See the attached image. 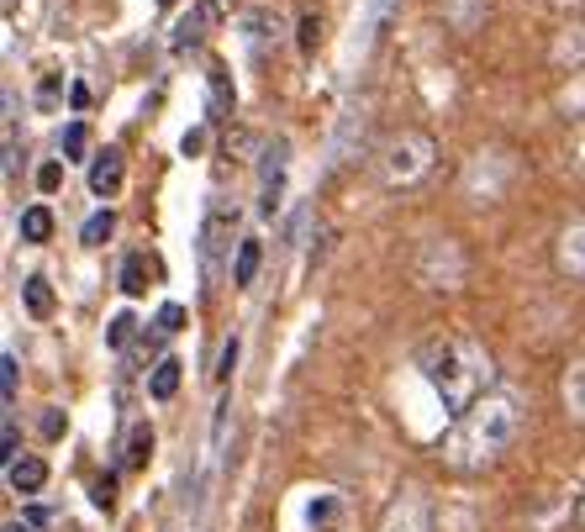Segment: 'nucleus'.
Returning <instances> with one entry per match:
<instances>
[{"label":"nucleus","mask_w":585,"mask_h":532,"mask_svg":"<svg viewBox=\"0 0 585 532\" xmlns=\"http://www.w3.org/2000/svg\"><path fill=\"white\" fill-rule=\"evenodd\" d=\"M416 374L427 380V390L443 401V412L459 422L475 401L490 395V380H496V363H490L486 343L464 338V333H443V338H427L416 348Z\"/></svg>","instance_id":"f257e3e1"},{"label":"nucleus","mask_w":585,"mask_h":532,"mask_svg":"<svg viewBox=\"0 0 585 532\" xmlns=\"http://www.w3.org/2000/svg\"><path fill=\"white\" fill-rule=\"evenodd\" d=\"M522 433V401L512 390H490L486 401H475L469 412L448 427L443 437V464L459 469V475H480L490 464L507 459V448Z\"/></svg>","instance_id":"f03ea898"},{"label":"nucleus","mask_w":585,"mask_h":532,"mask_svg":"<svg viewBox=\"0 0 585 532\" xmlns=\"http://www.w3.org/2000/svg\"><path fill=\"white\" fill-rule=\"evenodd\" d=\"M280 522L285 532H348V496L333 485H295Z\"/></svg>","instance_id":"7ed1b4c3"},{"label":"nucleus","mask_w":585,"mask_h":532,"mask_svg":"<svg viewBox=\"0 0 585 532\" xmlns=\"http://www.w3.org/2000/svg\"><path fill=\"white\" fill-rule=\"evenodd\" d=\"M433 138L427 132H396L386 148H380V180L390 191H412L416 180L433 174Z\"/></svg>","instance_id":"20e7f679"},{"label":"nucleus","mask_w":585,"mask_h":532,"mask_svg":"<svg viewBox=\"0 0 585 532\" xmlns=\"http://www.w3.org/2000/svg\"><path fill=\"white\" fill-rule=\"evenodd\" d=\"M380 532H433V507H427V496H422V490H401V496L390 501Z\"/></svg>","instance_id":"39448f33"},{"label":"nucleus","mask_w":585,"mask_h":532,"mask_svg":"<svg viewBox=\"0 0 585 532\" xmlns=\"http://www.w3.org/2000/svg\"><path fill=\"white\" fill-rule=\"evenodd\" d=\"M232 232H238V206H212L206 232H201V259H206V269H217V259L232 248Z\"/></svg>","instance_id":"423d86ee"},{"label":"nucleus","mask_w":585,"mask_h":532,"mask_svg":"<svg viewBox=\"0 0 585 532\" xmlns=\"http://www.w3.org/2000/svg\"><path fill=\"white\" fill-rule=\"evenodd\" d=\"M554 269L564 280H585V217L570 221L560 238H554Z\"/></svg>","instance_id":"0eeeda50"},{"label":"nucleus","mask_w":585,"mask_h":532,"mask_svg":"<svg viewBox=\"0 0 585 532\" xmlns=\"http://www.w3.org/2000/svg\"><path fill=\"white\" fill-rule=\"evenodd\" d=\"M285 153H291V148L274 143L264 153V170H259V211H264V217H274V206H280V191H285Z\"/></svg>","instance_id":"6e6552de"},{"label":"nucleus","mask_w":585,"mask_h":532,"mask_svg":"<svg viewBox=\"0 0 585 532\" xmlns=\"http://www.w3.org/2000/svg\"><path fill=\"white\" fill-rule=\"evenodd\" d=\"M6 485H11L17 496H37V490L48 485V464L37 459V454H22L17 464H6Z\"/></svg>","instance_id":"1a4fd4ad"},{"label":"nucleus","mask_w":585,"mask_h":532,"mask_svg":"<svg viewBox=\"0 0 585 532\" xmlns=\"http://www.w3.org/2000/svg\"><path fill=\"white\" fill-rule=\"evenodd\" d=\"M117 191H122V153L106 148V153H96V164H90V195L111 200Z\"/></svg>","instance_id":"9d476101"},{"label":"nucleus","mask_w":585,"mask_h":532,"mask_svg":"<svg viewBox=\"0 0 585 532\" xmlns=\"http://www.w3.org/2000/svg\"><path fill=\"white\" fill-rule=\"evenodd\" d=\"M560 395H564V412L575 416V422H585V359H570V369H564V380H560Z\"/></svg>","instance_id":"9b49d317"},{"label":"nucleus","mask_w":585,"mask_h":532,"mask_svg":"<svg viewBox=\"0 0 585 532\" xmlns=\"http://www.w3.org/2000/svg\"><path fill=\"white\" fill-rule=\"evenodd\" d=\"M148 459H153V427H148V422H138V427H132V433H127L122 464H127V469H143Z\"/></svg>","instance_id":"f8f14e48"},{"label":"nucleus","mask_w":585,"mask_h":532,"mask_svg":"<svg viewBox=\"0 0 585 532\" xmlns=\"http://www.w3.org/2000/svg\"><path fill=\"white\" fill-rule=\"evenodd\" d=\"M53 238V211L48 206H26L22 211V242H48Z\"/></svg>","instance_id":"ddd939ff"},{"label":"nucleus","mask_w":585,"mask_h":532,"mask_svg":"<svg viewBox=\"0 0 585 532\" xmlns=\"http://www.w3.org/2000/svg\"><path fill=\"white\" fill-rule=\"evenodd\" d=\"M253 274H259V238H243L238 242V264H232V285L243 291V285H253Z\"/></svg>","instance_id":"4468645a"},{"label":"nucleus","mask_w":585,"mask_h":532,"mask_svg":"<svg viewBox=\"0 0 585 532\" xmlns=\"http://www.w3.org/2000/svg\"><path fill=\"white\" fill-rule=\"evenodd\" d=\"M174 390H180V359H164L153 369V380H148V395H153V401H170Z\"/></svg>","instance_id":"2eb2a0df"},{"label":"nucleus","mask_w":585,"mask_h":532,"mask_svg":"<svg viewBox=\"0 0 585 532\" xmlns=\"http://www.w3.org/2000/svg\"><path fill=\"white\" fill-rule=\"evenodd\" d=\"M148 274H153L148 253H127V264H122V291H127V295H143V291H148Z\"/></svg>","instance_id":"dca6fc26"},{"label":"nucleus","mask_w":585,"mask_h":532,"mask_svg":"<svg viewBox=\"0 0 585 532\" xmlns=\"http://www.w3.org/2000/svg\"><path fill=\"white\" fill-rule=\"evenodd\" d=\"M386 22H390V0H369L365 6V37H359L354 48H369V43L386 32Z\"/></svg>","instance_id":"f3484780"},{"label":"nucleus","mask_w":585,"mask_h":532,"mask_svg":"<svg viewBox=\"0 0 585 532\" xmlns=\"http://www.w3.org/2000/svg\"><path fill=\"white\" fill-rule=\"evenodd\" d=\"M22 295H26V312H32V316L53 312V291H48V280H43V274H32V280L22 285Z\"/></svg>","instance_id":"a211bd4d"},{"label":"nucleus","mask_w":585,"mask_h":532,"mask_svg":"<svg viewBox=\"0 0 585 532\" xmlns=\"http://www.w3.org/2000/svg\"><path fill=\"white\" fill-rule=\"evenodd\" d=\"M17 380H22V363H17V354H6V359H0V390H6V406H17Z\"/></svg>","instance_id":"6ab92c4d"},{"label":"nucleus","mask_w":585,"mask_h":532,"mask_svg":"<svg viewBox=\"0 0 585 532\" xmlns=\"http://www.w3.org/2000/svg\"><path fill=\"white\" fill-rule=\"evenodd\" d=\"M111 227H117V221H111V211H96V217L85 221V232H79V238L90 242V248H100V242L111 238Z\"/></svg>","instance_id":"aec40b11"},{"label":"nucleus","mask_w":585,"mask_h":532,"mask_svg":"<svg viewBox=\"0 0 585 532\" xmlns=\"http://www.w3.org/2000/svg\"><path fill=\"white\" fill-rule=\"evenodd\" d=\"M238 354H243V343H238V338H227V343H221V359H217V386H227V380H232V369H238Z\"/></svg>","instance_id":"412c9836"},{"label":"nucleus","mask_w":585,"mask_h":532,"mask_svg":"<svg viewBox=\"0 0 585 532\" xmlns=\"http://www.w3.org/2000/svg\"><path fill=\"white\" fill-rule=\"evenodd\" d=\"M85 143H90L85 121H74V127H64V153H69V159H85Z\"/></svg>","instance_id":"4be33fe9"},{"label":"nucleus","mask_w":585,"mask_h":532,"mask_svg":"<svg viewBox=\"0 0 585 532\" xmlns=\"http://www.w3.org/2000/svg\"><path fill=\"white\" fill-rule=\"evenodd\" d=\"M90 501H96L100 511H117V480H111V475L96 480V485H90Z\"/></svg>","instance_id":"5701e85b"},{"label":"nucleus","mask_w":585,"mask_h":532,"mask_svg":"<svg viewBox=\"0 0 585 532\" xmlns=\"http://www.w3.org/2000/svg\"><path fill=\"white\" fill-rule=\"evenodd\" d=\"M132 327H138V322H132V316H111V327H106V343H111V348H122L127 338H132Z\"/></svg>","instance_id":"b1692460"},{"label":"nucleus","mask_w":585,"mask_h":532,"mask_svg":"<svg viewBox=\"0 0 585 532\" xmlns=\"http://www.w3.org/2000/svg\"><path fill=\"white\" fill-rule=\"evenodd\" d=\"M322 43V22L317 17H301V53H317Z\"/></svg>","instance_id":"393cba45"},{"label":"nucleus","mask_w":585,"mask_h":532,"mask_svg":"<svg viewBox=\"0 0 585 532\" xmlns=\"http://www.w3.org/2000/svg\"><path fill=\"white\" fill-rule=\"evenodd\" d=\"M180 322H185V306H164V312H159V327H164V333H180Z\"/></svg>","instance_id":"a878e982"},{"label":"nucleus","mask_w":585,"mask_h":532,"mask_svg":"<svg viewBox=\"0 0 585 532\" xmlns=\"http://www.w3.org/2000/svg\"><path fill=\"white\" fill-rule=\"evenodd\" d=\"M58 180H64L58 164H43V170H37V185H43V191H58Z\"/></svg>","instance_id":"bb28decb"},{"label":"nucleus","mask_w":585,"mask_h":532,"mask_svg":"<svg viewBox=\"0 0 585 532\" xmlns=\"http://www.w3.org/2000/svg\"><path fill=\"white\" fill-rule=\"evenodd\" d=\"M43 433H48V437L64 433V416H58V406H48V416H43Z\"/></svg>","instance_id":"cd10ccee"},{"label":"nucleus","mask_w":585,"mask_h":532,"mask_svg":"<svg viewBox=\"0 0 585 532\" xmlns=\"http://www.w3.org/2000/svg\"><path fill=\"white\" fill-rule=\"evenodd\" d=\"M575 528L585 532V496H581V501H575Z\"/></svg>","instance_id":"c85d7f7f"},{"label":"nucleus","mask_w":585,"mask_h":532,"mask_svg":"<svg viewBox=\"0 0 585 532\" xmlns=\"http://www.w3.org/2000/svg\"><path fill=\"white\" fill-rule=\"evenodd\" d=\"M6 532H32V528H26V522H11V528H6Z\"/></svg>","instance_id":"c756f323"},{"label":"nucleus","mask_w":585,"mask_h":532,"mask_svg":"<svg viewBox=\"0 0 585 532\" xmlns=\"http://www.w3.org/2000/svg\"><path fill=\"white\" fill-rule=\"evenodd\" d=\"M159 6H170V0H159Z\"/></svg>","instance_id":"7c9ffc66"},{"label":"nucleus","mask_w":585,"mask_h":532,"mask_svg":"<svg viewBox=\"0 0 585 532\" xmlns=\"http://www.w3.org/2000/svg\"><path fill=\"white\" fill-rule=\"evenodd\" d=\"M69 532H79V528H69Z\"/></svg>","instance_id":"2f4dec72"}]
</instances>
